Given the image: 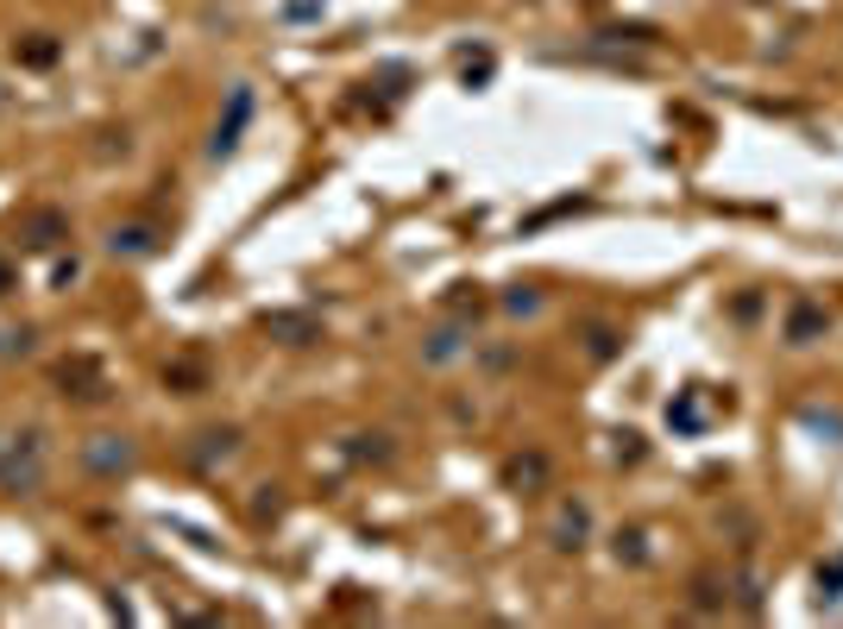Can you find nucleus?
I'll return each instance as SVG.
<instances>
[{
	"mask_svg": "<svg viewBox=\"0 0 843 629\" xmlns=\"http://www.w3.org/2000/svg\"><path fill=\"white\" fill-rule=\"evenodd\" d=\"M82 460H89V472H101V478L133 472V447H126V434H95V441L82 447Z\"/></svg>",
	"mask_w": 843,
	"mask_h": 629,
	"instance_id": "obj_1",
	"label": "nucleus"
},
{
	"mask_svg": "<svg viewBox=\"0 0 843 629\" xmlns=\"http://www.w3.org/2000/svg\"><path fill=\"white\" fill-rule=\"evenodd\" d=\"M246 120H253V89L239 82L234 95H227V120L215 126V157H227L239 145V133H246Z\"/></svg>",
	"mask_w": 843,
	"mask_h": 629,
	"instance_id": "obj_2",
	"label": "nucleus"
},
{
	"mask_svg": "<svg viewBox=\"0 0 843 629\" xmlns=\"http://www.w3.org/2000/svg\"><path fill=\"white\" fill-rule=\"evenodd\" d=\"M824 328H831V321H824L819 302H793V309H787V347H812V340H824Z\"/></svg>",
	"mask_w": 843,
	"mask_h": 629,
	"instance_id": "obj_3",
	"label": "nucleus"
},
{
	"mask_svg": "<svg viewBox=\"0 0 843 629\" xmlns=\"http://www.w3.org/2000/svg\"><path fill=\"white\" fill-rule=\"evenodd\" d=\"M265 334H277L284 347H309V340H321V321L315 314H265Z\"/></svg>",
	"mask_w": 843,
	"mask_h": 629,
	"instance_id": "obj_4",
	"label": "nucleus"
},
{
	"mask_svg": "<svg viewBox=\"0 0 843 629\" xmlns=\"http://www.w3.org/2000/svg\"><path fill=\"white\" fill-rule=\"evenodd\" d=\"M586 535H592L586 504H567V511L554 516V548H586Z\"/></svg>",
	"mask_w": 843,
	"mask_h": 629,
	"instance_id": "obj_5",
	"label": "nucleus"
},
{
	"mask_svg": "<svg viewBox=\"0 0 843 629\" xmlns=\"http://www.w3.org/2000/svg\"><path fill=\"white\" fill-rule=\"evenodd\" d=\"M460 353H466V328H441V334L422 347V359H429V365H448V359H460Z\"/></svg>",
	"mask_w": 843,
	"mask_h": 629,
	"instance_id": "obj_6",
	"label": "nucleus"
},
{
	"mask_svg": "<svg viewBox=\"0 0 843 629\" xmlns=\"http://www.w3.org/2000/svg\"><path fill=\"white\" fill-rule=\"evenodd\" d=\"M107 246H114V252H126V258H145V252L157 246V239H152V227H120V234L107 239Z\"/></svg>",
	"mask_w": 843,
	"mask_h": 629,
	"instance_id": "obj_7",
	"label": "nucleus"
},
{
	"mask_svg": "<svg viewBox=\"0 0 843 629\" xmlns=\"http://www.w3.org/2000/svg\"><path fill=\"white\" fill-rule=\"evenodd\" d=\"M548 478V460L542 453H530V460H511V485H542Z\"/></svg>",
	"mask_w": 843,
	"mask_h": 629,
	"instance_id": "obj_8",
	"label": "nucleus"
},
{
	"mask_svg": "<svg viewBox=\"0 0 843 629\" xmlns=\"http://www.w3.org/2000/svg\"><path fill=\"white\" fill-rule=\"evenodd\" d=\"M605 44H655V25H605Z\"/></svg>",
	"mask_w": 843,
	"mask_h": 629,
	"instance_id": "obj_9",
	"label": "nucleus"
},
{
	"mask_svg": "<svg viewBox=\"0 0 843 629\" xmlns=\"http://www.w3.org/2000/svg\"><path fill=\"white\" fill-rule=\"evenodd\" d=\"M819 598H824V605H837V598H843V554L831 560V567H819Z\"/></svg>",
	"mask_w": 843,
	"mask_h": 629,
	"instance_id": "obj_10",
	"label": "nucleus"
},
{
	"mask_svg": "<svg viewBox=\"0 0 843 629\" xmlns=\"http://www.w3.org/2000/svg\"><path fill=\"white\" fill-rule=\"evenodd\" d=\"M642 542H648L642 529H624V535H617V560H629V567H642V560H648V548H642Z\"/></svg>",
	"mask_w": 843,
	"mask_h": 629,
	"instance_id": "obj_11",
	"label": "nucleus"
},
{
	"mask_svg": "<svg viewBox=\"0 0 843 629\" xmlns=\"http://www.w3.org/2000/svg\"><path fill=\"white\" fill-rule=\"evenodd\" d=\"M692 598H699L706 610H718V605H724V586H718L711 573H699V579H692Z\"/></svg>",
	"mask_w": 843,
	"mask_h": 629,
	"instance_id": "obj_12",
	"label": "nucleus"
},
{
	"mask_svg": "<svg viewBox=\"0 0 843 629\" xmlns=\"http://www.w3.org/2000/svg\"><path fill=\"white\" fill-rule=\"evenodd\" d=\"M504 309H511V314H535V309H542V296H535V290H516V296H504Z\"/></svg>",
	"mask_w": 843,
	"mask_h": 629,
	"instance_id": "obj_13",
	"label": "nucleus"
},
{
	"mask_svg": "<svg viewBox=\"0 0 843 629\" xmlns=\"http://www.w3.org/2000/svg\"><path fill=\"white\" fill-rule=\"evenodd\" d=\"M617 353V334L610 328H592V359H610Z\"/></svg>",
	"mask_w": 843,
	"mask_h": 629,
	"instance_id": "obj_14",
	"label": "nucleus"
},
{
	"mask_svg": "<svg viewBox=\"0 0 843 629\" xmlns=\"http://www.w3.org/2000/svg\"><path fill=\"white\" fill-rule=\"evenodd\" d=\"M7 290H20V277H13V265H7V258H0V296Z\"/></svg>",
	"mask_w": 843,
	"mask_h": 629,
	"instance_id": "obj_15",
	"label": "nucleus"
}]
</instances>
